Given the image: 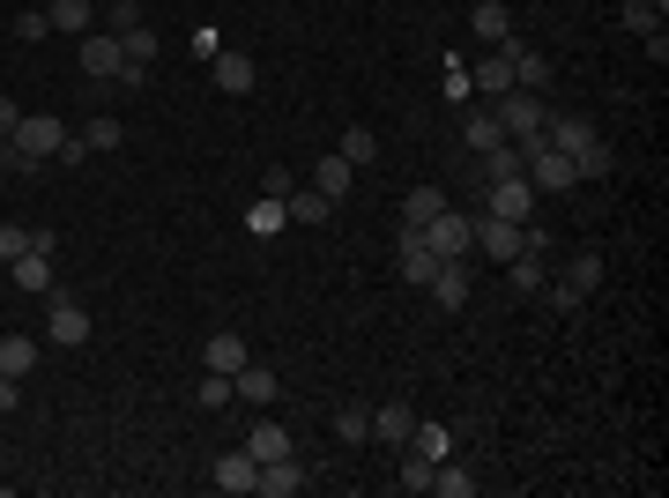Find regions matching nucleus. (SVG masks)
I'll return each mask as SVG.
<instances>
[{
	"label": "nucleus",
	"mask_w": 669,
	"mask_h": 498,
	"mask_svg": "<svg viewBox=\"0 0 669 498\" xmlns=\"http://www.w3.org/2000/svg\"><path fill=\"white\" fill-rule=\"evenodd\" d=\"M120 52L134 60V68H149V60H157V31H149V23H134V31H120Z\"/></svg>",
	"instance_id": "nucleus-36"
},
{
	"label": "nucleus",
	"mask_w": 669,
	"mask_h": 498,
	"mask_svg": "<svg viewBox=\"0 0 669 498\" xmlns=\"http://www.w3.org/2000/svg\"><path fill=\"white\" fill-rule=\"evenodd\" d=\"M105 23H112V38H120V31L142 23V8H134V0H105Z\"/></svg>",
	"instance_id": "nucleus-41"
},
{
	"label": "nucleus",
	"mask_w": 669,
	"mask_h": 498,
	"mask_svg": "<svg viewBox=\"0 0 669 498\" xmlns=\"http://www.w3.org/2000/svg\"><path fill=\"white\" fill-rule=\"evenodd\" d=\"M31 246H38V231H23V223H0V268H8V260H23Z\"/></svg>",
	"instance_id": "nucleus-38"
},
{
	"label": "nucleus",
	"mask_w": 669,
	"mask_h": 498,
	"mask_svg": "<svg viewBox=\"0 0 669 498\" xmlns=\"http://www.w3.org/2000/svg\"><path fill=\"white\" fill-rule=\"evenodd\" d=\"M476 165H484V186H491V179H521L528 157H521V142H499V149H484Z\"/></svg>",
	"instance_id": "nucleus-25"
},
{
	"label": "nucleus",
	"mask_w": 669,
	"mask_h": 498,
	"mask_svg": "<svg viewBox=\"0 0 669 498\" xmlns=\"http://www.w3.org/2000/svg\"><path fill=\"white\" fill-rule=\"evenodd\" d=\"M239 365H246V342H239V335H209V342H202V373H239Z\"/></svg>",
	"instance_id": "nucleus-22"
},
{
	"label": "nucleus",
	"mask_w": 669,
	"mask_h": 498,
	"mask_svg": "<svg viewBox=\"0 0 669 498\" xmlns=\"http://www.w3.org/2000/svg\"><path fill=\"white\" fill-rule=\"evenodd\" d=\"M417 239L439 253V260H469V246H476V216H461V208H439V216L424 223Z\"/></svg>",
	"instance_id": "nucleus-4"
},
{
	"label": "nucleus",
	"mask_w": 669,
	"mask_h": 498,
	"mask_svg": "<svg viewBox=\"0 0 669 498\" xmlns=\"http://www.w3.org/2000/svg\"><path fill=\"white\" fill-rule=\"evenodd\" d=\"M447 447H454V432H447V424H410V439H402V454L410 461H424V469H439V461H447Z\"/></svg>",
	"instance_id": "nucleus-12"
},
{
	"label": "nucleus",
	"mask_w": 669,
	"mask_h": 498,
	"mask_svg": "<svg viewBox=\"0 0 669 498\" xmlns=\"http://www.w3.org/2000/svg\"><path fill=\"white\" fill-rule=\"evenodd\" d=\"M394 484H402V491H410V498H424V491H431V469L402 454V476H394Z\"/></svg>",
	"instance_id": "nucleus-40"
},
{
	"label": "nucleus",
	"mask_w": 669,
	"mask_h": 498,
	"mask_svg": "<svg viewBox=\"0 0 669 498\" xmlns=\"http://www.w3.org/2000/svg\"><path fill=\"white\" fill-rule=\"evenodd\" d=\"M216 89H223V97H246L253 89V60L246 52H216Z\"/></svg>",
	"instance_id": "nucleus-24"
},
{
	"label": "nucleus",
	"mask_w": 669,
	"mask_h": 498,
	"mask_svg": "<svg viewBox=\"0 0 669 498\" xmlns=\"http://www.w3.org/2000/svg\"><path fill=\"white\" fill-rule=\"evenodd\" d=\"M83 75H97V83H142L149 68H134L112 31H83Z\"/></svg>",
	"instance_id": "nucleus-3"
},
{
	"label": "nucleus",
	"mask_w": 669,
	"mask_h": 498,
	"mask_svg": "<svg viewBox=\"0 0 669 498\" xmlns=\"http://www.w3.org/2000/svg\"><path fill=\"white\" fill-rule=\"evenodd\" d=\"M506 276H513V291H544V268H536V253H521V260H506Z\"/></svg>",
	"instance_id": "nucleus-39"
},
{
	"label": "nucleus",
	"mask_w": 669,
	"mask_h": 498,
	"mask_svg": "<svg viewBox=\"0 0 669 498\" xmlns=\"http://www.w3.org/2000/svg\"><path fill=\"white\" fill-rule=\"evenodd\" d=\"M15 402H23V379H8V373H0V416L15 410Z\"/></svg>",
	"instance_id": "nucleus-44"
},
{
	"label": "nucleus",
	"mask_w": 669,
	"mask_h": 498,
	"mask_svg": "<svg viewBox=\"0 0 669 498\" xmlns=\"http://www.w3.org/2000/svg\"><path fill=\"white\" fill-rule=\"evenodd\" d=\"M8 142H15V171H38L45 157H60V142H68V126H60V112H23Z\"/></svg>",
	"instance_id": "nucleus-1"
},
{
	"label": "nucleus",
	"mask_w": 669,
	"mask_h": 498,
	"mask_svg": "<svg viewBox=\"0 0 669 498\" xmlns=\"http://www.w3.org/2000/svg\"><path fill=\"white\" fill-rule=\"evenodd\" d=\"M0 171H15V142H8V126H0Z\"/></svg>",
	"instance_id": "nucleus-46"
},
{
	"label": "nucleus",
	"mask_w": 669,
	"mask_h": 498,
	"mask_svg": "<svg viewBox=\"0 0 669 498\" xmlns=\"http://www.w3.org/2000/svg\"><path fill=\"white\" fill-rule=\"evenodd\" d=\"M231 402H246V410H268V402H276V373L246 357V365L231 373Z\"/></svg>",
	"instance_id": "nucleus-14"
},
{
	"label": "nucleus",
	"mask_w": 669,
	"mask_h": 498,
	"mask_svg": "<svg viewBox=\"0 0 669 498\" xmlns=\"http://www.w3.org/2000/svg\"><path fill=\"white\" fill-rule=\"evenodd\" d=\"M194 402H202V410H231V373H202Z\"/></svg>",
	"instance_id": "nucleus-37"
},
{
	"label": "nucleus",
	"mask_w": 669,
	"mask_h": 498,
	"mask_svg": "<svg viewBox=\"0 0 669 498\" xmlns=\"http://www.w3.org/2000/svg\"><path fill=\"white\" fill-rule=\"evenodd\" d=\"M410 424H417V410H410V402H379V410H373V439L402 447V439H410Z\"/></svg>",
	"instance_id": "nucleus-20"
},
{
	"label": "nucleus",
	"mask_w": 669,
	"mask_h": 498,
	"mask_svg": "<svg viewBox=\"0 0 669 498\" xmlns=\"http://www.w3.org/2000/svg\"><path fill=\"white\" fill-rule=\"evenodd\" d=\"M499 52L513 60V89H544V83H550V60H544V52H536L528 38H506Z\"/></svg>",
	"instance_id": "nucleus-13"
},
{
	"label": "nucleus",
	"mask_w": 669,
	"mask_h": 498,
	"mask_svg": "<svg viewBox=\"0 0 669 498\" xmlns=\"http://www.w3.org/2000/svg\"><path fill=\"white\" fill-rule=\"evenodd\" d=\"M424 291H431V305H439V313H461V305H469V291H476V283H469V260H439V276H431Z\"/></svg>",
	"instance_id": "nucleus-9"
},
{
	"label": "nucleus",
	"mask_w": 669,
	"mask_h": 498,
	"mask_svg": "<svg viewBox=\"0 0 669 498\" xmlns=\"http://www.w3.org/2000/svg\"><path fill=\"white\" fill-rule=\"evenodd\" d=\"M334 149H342V157H350V165L365 171V165H373V157H379V134H373V126H350V134H342V142H334Z\"/></svg>",
	"instance_id": "nucleus-33"
},
{
	"label": "nucleus",
	"mask_w": 669,
	"mask_h": 498,
	"mask_svg": "<svg viewBox=\"0 0 669 498\" xmlns=\"http://www.w3.org/2000/svg\"><path fill=\"white\" fill-rule=\"evenodd\" d=\"M491 120L506 126V142H521V134L550 126V105H544V89H506V97H491Z\"/></svg>",
	"instance_id": "nucleus-2"
},
{
	"label": "nucleus",
	"mask_w": 669,
	"mask_h": 498,
	"mask_svg": "<svg viewBox=\"0 0 669 498\" xmlns=\"http://www.w3.org/2000/svg\"><path fill=\"white\" fill-rule=\"evenodd\" d=\"M253 491H268V498H297V491H305V469H297V454L260 461V484H253Z\"/></svg>",
	"instance_id": "nucleus-17"
},
{
	"label": "nucleus",
	"mask_w": 669,
	"mask_h": 498,
	"mask_svg": "<svg viewBox=\"0 0 669 498\" xmlns=\"http://www.w3.org/2000/svg\"><path fill=\"white\" fill-rule=\"evenodd\" d=\"M45 31H52V15H45V8H31V15H15V38H23V45H38Z\"/></svg>",
	"instance_id": "nucleus-43"
},
{
	"label": "nucleus",
	"mask_w": 669,
	"mask_h": 498,
	"mask_svg": "<svg viewBox=\"0 0 669 498\" xmlns=\"http://www.w3.org/2000/svg\"><path fill=\"white\" fill-rule=\"evenodd\" d=\"M31 365H38V342H31V335H0V373L23 379Z\"/></svg>",
	"instance_id": "nucleus-28"
},
{
	"label": "nucleus",
	"mask_w": 669,
	"mask_h": 498,
	"mask_svg": "<svg viewBox=\"0 0 669 498\" xmlns=\"http://www.w3.org/2000/svg\"><path fill=\"white\" fill-rule=\"evenodd\" d=\"M209 484H216V491H223V498H246L253 484H260V461H253L246 447H231V454H216V469H209Z\"/></svg>",
	"instance_id": "nucleus-8"
},
{
	"label": "nucleus",
	"mask_w": 669,
	"mask_h": 498,
	"mask_svg": "<svg viewBox=\"0 0 669 498\" xmlns=\"http://www.w3.org/2000/svg\"><path fill=\"white\" fill-rule=\"evenodd\" d=\"M305 186H313V194H328V202H342V194H350V186H357V165H350V157H342V149H328V157H320V165L305 171Z\"/></svg>",
	"instance_id": "nucleus-11"
},
{
	"label": "nucleus",
	"mask_w": 669,
	"mask_h": 498,
	"mask_svg": "<svg viewBox=\"0 0 669 498\" xmlns=\"http://www.w3.org/2000/svg\"><path fill=\"white\" fill-rule=\"evenodd\" d=\"M246 454L253 461H283V454H297V447H291V432H283L276 416H260V424L246 432Z\"/></svg>",
	"instance_id": "nucleus-18"
},
{
	"label": "nucleus",
	"mask_w": 669,
	"mask_h": 498,
	"mask_svg": "<svg viewBox=\"0 0 669 498\" xmlns=\"http://www.w3.org/2000/svg\"><path fill=\"white\" fill-rule=\"evenodd\" d=\"M476 89H484V97H506V89H513V60H506V52L476 60Z\"/></svg>",
	"instance_id": "nucleus-30"
},
{
	"label": "nucleus",
	"mask_w": 669,
	"mask_h": 498,
	"mask_svg": "<svg viewBox=\"0 0 669 498\" xmlns=\"http://www.w3.org/2000/svg\"><path fill=\"white\" fill-rule=\"evenodd\" d=\"M528 186H536V194H565V186H581V179H573V157H558V149H536V157H528Z\"/></svg>",
	"instance_id": "nucleus-10"
},
{
	"label": "nucleus",
	"mask_w": 669,
	"mask_h": 498,
	"mask_svg": "<svg viewBox=\"0 0 669 498\" xmlns=\"http://www.w3.org/2000/svg\"><path fill=\"white\" fill-rule=\"evenodd\" d=\"M484 216L528 223V216H536V186H528V171H521V179H491V186H484Z\"/></svg>",
	"instance_id": "nucleus-6"
},
{
	"label": "nucleus",
	"mask_w": 669,
	"mask_h": 498,
	"mask_svg": "<svg viewBox=\"0 0 669 498\" xmlns=\"http://www.w3.org/2000/svg\"><path fill=\"white\" fill-rule=\"evenodd\" d=\"M469 31H476V45H506L513 38V8H506V0H476V8H469Z\"/></svg>",
	"instance_id": "nucleus-15"
},
{
	"label": "nucleus",
	"mask_w": 669,
	"mask_h": 498,
	"mask_svg": "<svg viewBox=\"0 0 669 498\" xmlns=\"http://www.w3.org/2000/svg\"><path fill=\"white\" fill-rule=\"evenodd\" d=\"M283 208H291V223H328V216H334V202H328V194H313V186H291Z\"/></svg>",
	"instance_id": "nucleus-27"
},
{
	"label": "nucleus",
	"mask_w": 669,
	"mask_h": 498,
	"mask_svg": "<svg viewBox=\"0 0 669 498\" xmlns=\"http://www.w3.org/2000/svg\"><path fill=\"white\" fill-rule=\"evenodd\" d=\"M439 208H447V194H439V186H410V194H402V223H410V231H424Z\"/></svg>",
	"instance_id": "nucleus-26"
},
{
	"label": "nucleus",
	"mask_w": 669,
	"mask_h": 498,
	"mask_svg": "<svg viewBox=\"0 0 669 498\" xmlns=\"http://www.w3.org/2000/svg\"><path fill=\"white\" fill-rule=\"evenodd\" d=\"M394 260H402V276H410L417 291H424V283H431V276H439V253L424 246L417 231H402V253H394Z\"/></svg>",
	"instance_id": "nucleus-19"
},
{
	"label": "nucleus",
	"mask_w": 669,
	"mask_h": 498,
	"mask_svg": "<svg viewBox=\"0 0 669 498\" xmlns=\"http://www.w3.org/2000/svg\"><path fill=\"white\" fill-rule=\"evenodd\" d=\"M75 142H83L89 157H105V149H120V142H126V126H120V120H83V134H75Z\"/></svg>",
	"instance_id": "nucleus-31"
},
{
	"label": "nucleus",
	"mask_w": 669,
	"mask_h": 498,
	"mask_svg": "<svg viewBox=\"0 0 669 498\" xmlns=\"http://www.w3.org/2000/svg\"><path fill=\"white\" fill-rule=\"evenodd\" d=\"M544 231H528V223H506V216H476V246L484 260H521V253H536Z\"/></svg>",
	"instance_id": "nucleus-5"
},
{
	"label": "nucleus",
	"mask_w": 669,
	"mask_h": 498,
	"mask_svg": "<svg viewBox=\"0 0 669 498\" xmlns=\"http://www.w3.org/2000/svg\"><path fill=\"white\" fill-rule=\"evenodd\" d=\"M15 120H23V105H15V97H0V126L15 134Z\"/></svg>",
	"instance_id": "nucleus-45"
},
{
	"label": "nucleus",
	"mask_w": 669,
	"mask_h": 498,
	"mask_svg": "<svg viewBox=\"0 0 669 498\" xmlns=\"http://www.w3.org/2000/svg\"><path fill=\"white\" fill-rule=\"evenodd\" d=\"M334 439H342V447H365V439H373V410H334Z\"/></svg>",
	"instance_id": "nucleus-34"
},
{
	"label": "nucleus",
	"mask_w": 669,
	"mask_h": 498,
	"mask_svg": "<svg viewBox=\"0 0 669 498\" xmlns=\"http://www.w3.org/2000/svg\"><path fill=\"white\" fill-rule=\"evenodd\" d=\"M544 142L558 149V157H573V165H581V157H595V149H610V142H603V134H595L587 120H558V112H550ZM573 179H581V171H573Z\"/></svg>",
	"instance_id": "nucleus-7"
},
{
	"label": "nucleus",
	"mask_w": 669,
	"mask_h": 498,
	"mask_svg": "<svg viewBox=\"0 0 669 498\" xmlns=\"http://www.w3.org/2000/svg\"><path fill=\"white\" fill-rule=\"evenodd\" d=\"M246 231H253V239H276V231H291V208L276 202V194H260V202L246 208Z\"/></svg>",
	"instance_id": "nucleus-23"
},
{
	"label": "nucleus",
	"mask_w": 669,
	"mask_h": 498,
	"mask_svg": "<svg viewBox=\"0 0 669 498\" xmlns=\"http://www.w3.org/2000/svg\"><path fill=\"white\" fill-rule=\"evenodd\" d=\"M461 142H469V157H484V149H499L506 126L491 120V112H476V120H461Z\"/></svg>",
	"instance_id": "nucleus-29"
},
{
	"label": "nucleus",
	"mask_w": 669,
	"mask_h": 498,
	"mask_svg": "<svg viewBox=\"0 0 669 498\" xmlns=\"http://www.w3.org/2000/svg\"><path fill=\"white\" fill-rule=\"evenodd\" d=\"M431 491H439V498H476V476L454 469V461H439V469H431Z\"/></svg>",
	"instance_id": "nucleus-32"
},
{
	"label": "nucleus",
	"mask_w": 669,
	"mask_h": 498,
	"mask_svg": "<svg viewBox=\"0 0 669 498\" xmlns=\"http://www.w3.org/2000/svg\"><path fill=\"white\" fill-rule=\"evenodd\" d=\"M52 342H60V350H83L89 342V313L75 297H52Z\"/></svg>",
	"instance_id": "nucleus-16"
},
{
	"label": "nucleus",
	"mask_w": 669,
	"mask_h": 498,
	"mask_svg": "<svg viewBox=\"0 0 669 498\" xmlns=\"http://www.w3.org/2000/svg\"><path fill=\"white\" fill-rule=\"evenodd\" d=\"M45 15H52V31H68V38H83L89 23H97V0H45Z\"/></svg>",
	"instance_id": "nucleus-21"
},
{
	"label": "nucleus",
	"mask_w": 669,
	"mask_h": 498,
	"mask_svg": "<svg viewBox=\"0 0 669 498\" xmlns=\"http://www.w3.org/2000/svg\"><path fill=\"white\" fill-rule=\"evenodd\" d=\"M291 186H297V171H291V165H268V171H260V194H276V202H283Z\"/></svg>",
	"instance_id": "nucleus-42"
},
{
	"label": "nucleus",
	"mask_w": 669,
	"mask_h": 498,
	"mask_svg": "<svg viewBox=\"0 0 669 498\" xmlns=\"http://www.w3.org/2000/svg\"><path fill=\"white\" fill-rule=\"evenodd\" d=\"M662 15H669V0H625V23L640 31V38H655V31H662Z\"/></svg>",
	"instance_id": "nucleus-35"
}]
</instances>
